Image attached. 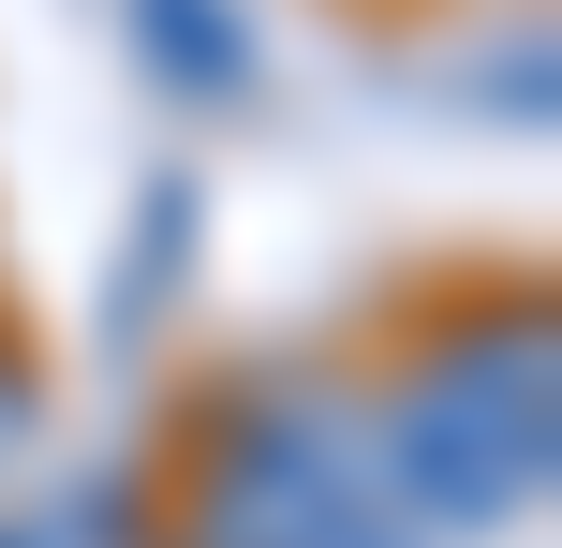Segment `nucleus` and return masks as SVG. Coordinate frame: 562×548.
I'll return each instance as SVG.
<instances>
[{
  "label": "nucleus",
  "mask_w": 562,
  "mask_h": 548,
  "mask_svg": "<svg viewBox=\"0 0 562 548\" xmlns=\"http://www.w3.org/2000/svg\"><path fill=\"white\" fill-rule=\"evenodd\" d=\"M370 474L415 534H518L562 490V312L548 282H459L356 385Z\"/></svg>",
  "instance_id": "nucleus-1"
},
{
  "label": "nucleus",
  "mask_w": 562,
  "mask_h": 548,
  "mask_svg": "<svg viewBox=\"0 0 562 548\" xmlns=\"http://www.w3.org/2000/svg\"><path fill=\"white\" fill-rule=\"evenodd\" d=\"M164 548H429L370 474V415L326 371H207L164 445Z\"/></svg>",
  "instance_id": "nucleus-2"
},
{
  "label": "nucleus",
  "mask_w": 562,
  "mask_h": 548,
  "mask_svg": "<svg viewBox=\"0 0 562 548\" xmlns=\"http://www.w3.org/2000/svg\"><path fill=\"white\" fill-rule=\"evenodd\" d=\"M134 59L148 89H178V104H252L267 89V45L237 0H134Z\"/></svg>",
  "instance_id": "nucleus-3"
},
{
  "label": "nucleus",
  "mask_w": 562,
  "mask_h": 548,
  "mask_svg": "<svg viewBox=\"0 0 562 548\" xmlns=\"http://www.w3.org/2000/svg\"><path fill=\"white\" fill-rule=\"evenodd\" d=\"M178 237H193V178H164V193H148V223H134V267H119V342H134V326H164V297H178Z\"/></svg>",
  "instance_id": "nucleus-4"
},
{
  "label": "nucleus",
  "mask_w": 562,
  "mask_h": 548,
  "mask_svg": "<svg viewBox=\"0 0 562 548\" xmlns=\"http://www.w3.org/2000/svg\"><path fill=\"white\" fill-rule=\"evenodd\" d=\"M30 430H45V356H30V326L0 312V460H15Z\"/></svg>",
  "instance_id": "nucleus-5"
},
{
  "label": "nucleus",
  "mask_w": 562,
  "mask_h": 548,
  "mask_svg": "<svg viewBox=\"0 0 562 548\" xmlns=\"http://www.w3.org/2000/svg\"><path fill=\"white\" fill-rule=\"evenodd\" d=\"M0 548H45V534H30V519H0Z\"/></svg>",
  "instance_id": "nucleus-6"
}]
</instances>
